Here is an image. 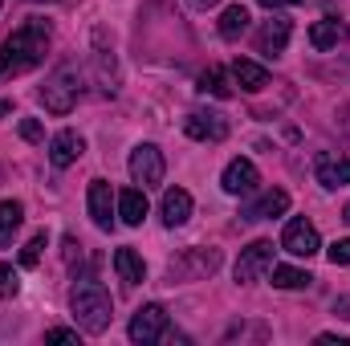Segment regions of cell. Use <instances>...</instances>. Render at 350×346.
I'll use <instances>...</instances> for the list:
<instances>
[{"mask_svg":"<svg viewBox=\"0 0 350 346\" xmlns=\"http://www.w3.org/2000/svg\"><path fill=\"white\" fill-rule=\"evenodd\" d=\"M49 49V25L45 21H25L4 45H0V78H16L33 66L45 62Z\"/></svg>","mask_w":350,"mask_h":346,"instance_id":"6da1fadb","label":"cell"},{"mask_svg":"<svg viewBox=\"0 0 350 346\" xmlns=\"http://www.w3.org/2000/svg\"><path fill=\"white\" fill-rule=\"evenodd\" d=\"M70 310H74V322L86 334H102L114 318V302H110L106 285H98V281H78L70 289Z\"/></svg>","mask_w":350,"mask_h":346,"instance_id":"7a4b0ae2","label":"cell"},{"mask_svg":"<svg viewBox=\"0 0 350 346\" xmlns=\"http://www.w3.org/2000/svg\"><path fill=\"white\" fill-rule=\"evenodd\" d=\"M78 94H82L78 70L62 66V70L41 86V102H45V110H49V114H70V110L78 106Z\"/></svg>","mask_w":350,"mask_h":346,"instance_id":"3957f363","label":"cell"},{"mask_svg":"<svg viewBox=\"0 0 350 346\" xmlns=\"http://www.w3.org/2000/svg\"><path fill=\"white\" fill-rule=\"evenodd\" d=\"M126 334H131V343H139V346H151V343H159L163 334H167V314H163V306H143L135 318H131V326H126Z\"/></svg>","mask_w":350,"mask_h":346,"instance_id":"277c9868","label":"cell"},{"mask_svg":"<svg viewBox=\"0 0 350 346\" xmlns=\"http://www.w3.org/2000/svg\"><path fill=\"white\" fill-rule=\"evenodd\" d=\"M131 179L143 183V187L163 183V151L155 143H143V147L131 151Z\"/></svg>","mask_w":350,"mask_h":346,"instance_id":"5b68a950","label":"cell"},{"mask_svg":"<svg viewBox=\"0 0 350 346\" xmlns=\"http://www.w3.org/2000/svg\"><path fill=\"white\" fill-rule=\"evenodd\" d=\"M183 131L200 143H220V139H228V118L216 110H191L183 118Z\"/></svg>","mask_w":350,"mask_h":346,"instance_id":"8992f818","label":"cell"},{"mask_svg":"<svg viewBox=\"0 0 350 346\" xmlns=\"http://www.w3.org/2000/svg\"><path fill=\"white\" fill-rule=\"evenodd\" d=\"M281 249L293 253V257H314L322 249V237L310 220H289L285 224V237H281Z\"/></svg>","mask_w":350,"mask_h":346,"instance_id":"52a82bcc","label":"cell"},{"mask_svg":"<svg viewBox=\"0 0 350 346\" xmlns=\"http://www.w3.org/2000/svg\"><path fill=\"white\" fill-rule=\"evenodd\" d=\"M167 269H172V277H208L220 269V249H187Z\"/></svg>","mask_w":350,"mask_h":346,"instance_id":"ba28073f","label":"cell"},{"mask_svg":"<svg viewBox=\"0 0 350 346\" xmlns=\"http://www.w3.org/2000/svg\"><path fill=\"white\" fill-rule=\"evenodd\" d=\"M269 269H273V241H253V245L241 253V261H237V281L249 285V281H257Z\"/></svg>","mask_w":350,"mask_h":346,"instance_id":"9c48e42d","label":"cell"},{"mask_svg":"<svg viewBox=\"0 0 350 346\" xmlns=\"http://www.w3.org/2000/svg\"><path fill=\"white\" fill-rule=\"evenodd\" d=\"M86 204H90V220H94L102 232H110V228H114V204H118V200H114V191H110L106 179H94V183H90Z\"/></svg>","mask_w":350,"mask_h":346,"instance_id":"30bf717a","label":"cell"},{"mask_svg":"<svg viewBox=\"0 0 350 346\" xmlns=\"http://www.w3.org/2000/svg\"><path fill=\"white\" fill-rule=\"evenodd\" d=\"M224 191L228 196H249V191H257V183H261V175L253 168V159H232L228 168H224Z\"/></svg>","mask_w":350,"mask_h":346,"instance_id":"8fae6325","label":"cell"},{"mask_svg":"<svg viewBox=\"0 0 350 346\" xmlns=\"http://www.w3.org/2000/svg\"><path fill=\"white\" fill-rule=\"evenodd\" d=\"M82 151H86V139L78 131H57L53 143H49V163L53 168H70V163L82 159Z\"/></svg>","mask_w":350,"mask_h":346,"instance_id":"7c38bea8","label":"cell"},{"mask_svg":"<svg viewBox=\"0 0 350 346\" xmlns=\"http://www.w3.org/2000/svg\"><path fill=\"white\" fill-rule=\"evenodd\" d=\"M289 33H293V25H289L285 16H269L261 25V33H257V49L269 53V57H277V53L289 45Z\"/></svg>","mask_w":350,"mask_h":346,"instance_id":"4fadbf2b","label":"cell"},{"mask_svg":"<svg viewBox=\"0 0 350 346\" xmlns=\"http://www.w3.org/2000/svg\"><path fill=\"white\" fill-rule=\"evenodd\" d=\"M342 41H347V25L338 16H322V21L310 25V45L314 49H338Z\"/></svg>","mask_w":350,"mask_h":346,"instance_id":"5bb4252c","label":"cell"},{"mask_svg":"<svg viewBox=\"0 0 350 346\" xmlns=\"http://www.w3.org/2000/svg\"><path fill=\"white\" fill-rule=\"evenodd\" d=\"M285 208H289V191L273 187V191H265L257 204L245 208V220H273V216H285Z\"/></svg>","mask_w":350,"mask_h":346,"instance_id":"9a60e30c","label":"cell"},{"mask_svg":"<svg viewBox=\"0 0 350 346\" xmlns=\"http://www.w3.org/2000/svg\"><path fill=\"white\" fill-rule=\"evenodd\" d=\"M163 224L167 228H179V224H187V216H191V196L183 191V187H172V191H163Z\"/></svg>","mask_w":350,"mask_h":346,"instance_id":"2e32d148","label":"cell"},{"mask_svg":"<svg viewBox=\"0 0 350 346\" xmlns=\"http://www.w3.org/2000/svg\"><path fill=\"white\" fill-rule=\"evenodd\" d=\"M118 216H122V224H131V228H139V224L147 220V196H143V187L118 191Z\"/></svg>","mask_w":350,"mask_h":346,"instance_id":"e0dca14e","label":"cell"},{"mask_svg":"<svg viewBox=\"0 0 350 346\" xmlns=\"http://www.w3.org/2000/svg\"><path fill=\"white\" fill-rule=\"evenodd\" d=\"M232 78H237V86L249 90V94H257V90L269 86V70L257 66V62H249V57H237L232 62Z\"/></svg>","mask_w":350,"mask_h":346,"instance_id":"ac0fdd59","label":"cell"},{"mask_svg":"<svg viewBox=\"0 0 350 346\" xmlns=\"http://www.w3.org/2000/svg\"><path fill=\"white\" fill-rule=\"evenodd\" d=\"M318 183L322 187H347L350 183V159H334V155H322L318 159Z\"/></svg>","mask_w":350,"mask_h":346,"instance_id":"d6986e66","label":"cell"},{"mask_svg":"<svg viewBox=\"0 0 350 346\" xmlns=\"http://www.w3.org/2000/svg\"><path fill=\"white\" fill-rule=\"evenodd\" d=\"M114 269H118V277H122L126 285L147 281V265H143V257H139L135 249H118V253H114Z\"/></svg>","mask_w":350,"mask_h":346,"instance_id":"ffe728a7","label":"cell"},{"mask_svg":"<svg viewBox=\"0 0 350 346\" xmlns=\"http://www.w3.org/2000/svg\"><path fill=\"white\" fill-rule=\"evenodd\" d=\"M21 220H25L21 200H4V204H0V249H4V245H12V237H16Z\"/></svg>","mask_w":350,"mask_h":346,"instance_id":"44dd1931","label":"cell"},{"mask_svg":"<svg viewBox=\"0 0 350 346\" xmlns=\"http://www.w3.org/2000/svg\"><path fill=\"white\" fill-rule=\"evenodd\" d=\"M245 29H249V8H245V4H228L224 16H220V37H224V41H237Z\"/></svg>","mask_w":350,"mask_h":346,"instance_id":"7402d4cb","label":"cell"},{"mask_svg":"<svg viewBox=\"0 0 350 346\" xmlns=\"http://www.w3.org/2000/svg\"><path fill=\"white\" fill-rule=\"evenodd\" d=\"M200 90H204V94H212V98H232L228 74H224L220 66H208V70L200 74Z\"/></svg>","mask_w":350,"mask_h":346,"instance_id":"603a6c76","label":"cell"},{"mask_svg":"<svg viewBox=\"0 0 350 346\" xmlns=\"http://www.w3.org/2000/svg\"><path fill=\"white\" fill-rule=\"evenodd\" d=\"M314 277L310 273H301V269H293V265H273V285L277 289H306Z\"/></svg>","mask_w":350,"mask_h":346,"instance_id":"cb8c5ba5","label":"cell"},{"mask_svg":"<svg viewBox=\"0 0 350 346\" xmlns=\"http://www.w3.org/2000/svg\"><path fill=\"white\" fill-rule=\"evenodd\" d=\"M41 249H45V232H37V237L21 249V265H25V269H33V265L41 261Z\"/></svg>","mask_w":350,"mask_h":346,"instance_id":"d4e9b609","label":"cell"},{"mask_svg":"<svg viewBox=\"0 0 350 346\" xmlns=\"http://www.w3.org/2000/svg\"><path fill=\"white\" fill-rule=\"evenodd\" d=\"M16 289H21V281H16L12 265H0V297H16Z\"/></svg>","mask_w":350,"mask_h":346,"instance_id":"484cf974","label":"cell"},{"mask_svg":"<svg viewBox=\"0 0 350 346\" xmlns=\"http://www.w3.org/2000/svg\"><path fill=\"white\" fill-rule=\"evenodd\" d=\"M326 257H330V265H350V237L347 241H334V245L326 249Z\"/></svg>","mask_w":350,"mask_h":346,"instance_id":"4316f807","label":"cell"},{"mask_svg":"<svg viewBox=\"0 0 350 346\" xmlns=\"http://www.w3.org/2000/svg\"><path fill=\"white\" fill-rule=\"evenodd\" d=\"M21 139H29V143H41V139H45L41 122H37V118H21Z\"/></svg>","mask_w":350,"mask_h":346,"instance_id":"83f0119b","label":"cell"},{"mask_svg":"<svg viewBox=\"0 0 350 346\" xmlns=\"http://www.w3.org/2000/svg\"><path fill=\"white\" fill-rule=\"evenodd\" d=\"M49 343H78V330H66V326H53L49 334H45Z\"/></svg>","mask_w":350,"mask_h":346,"instance_id":"f1b7e54d","label":"cell"},{"mask_svg":"<svg viewBox=\"0 0 350 346\" xmlns=\"http://www.w3.org/2000/svg\"><path fill=\"white\" fill-rule=\"evenodd\" d=\"M78 253H82V245H78L74 237H66V261L74 265V261H78Z\"/></svg>","mask_w":350,"mask_h":346,"instance_id":"f546056e","label":"cell"},{"mask_svg":"<svg viewBox=\"0 0 350 346\" xmlns=\"http://www.w3.org/2000/svg\"><path fill=\"white\" fill-rule=\"evenodd\" d=\"M257 4H265V8H281V4H301V0H257Z\"/></svg>","mask_w":350,"mask_h":346,"instance_id":"4dcf8cb0","label":"cell"},{"mask_svg":"<svg viewBox=\"0 0 350 346\" xmlns=\"http://www.w3.org/2000/svg\"><path fill=\"white\" fill-rule=\"evenodd\" d=\"M196 8H212V4H220V0H191Z\"/></svg>","mask_w":350,"mask_h":346,"instance_id":"1f68e13d","label":"cell"},{"mask_svg":"<svg viewBox=\"0 0 350 346\" xmlns=\"http://www.w3.org/2000/svg\"><path fill=\"white\" fill-rule=\"evenodd\" d=\"M8 110H12V106H8V102H4V98H0V118H4V114H8Z\"/></svg>","mask_w":350,"mask_h":346,"instance_id":"d6a6232c","label":"cell"},{"mask_svg":"<svg viewBox=\"0 0 350 346\" xmlns=\"http://www.w3.org/2000/svg\"><path fill=\"white\" fill-rule=\"evenodd\" d=\"M342 220H347V224H350V204H347V212H342Z\"/></svg>","mask_w":350,"mask_h":346,"instance_id":"836d02e7","label":"cell"}]
</instances>
